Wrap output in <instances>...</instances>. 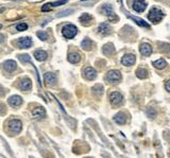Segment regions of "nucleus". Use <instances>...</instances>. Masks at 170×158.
I'll list each match as a JSON object with an SVG mask.
<instances>
[{"label": "nucleus", "instance_id": "obj_17", "mask_svg": "<svg viewBox=\"0 0 170 158\" xmlns=\"http://www.w3.org/2000/svg\"><path fill=\"white\" fill-rule=\"evenodd\" d=\"M140 53H142V55H145V56H149L150 54L152 53V47L151 45H149V44L145 43V44H142L140 45Z\"/></svg>", "mask_w": 170, "mask_h": 158}, {"label": "nucleus", "instance_id": "obj_13", "mask_svg": "<svg viewBox=\"0 0 170 158\" xmlns=\"http://www.w3.org/2000/svg\"><path fill=\"white\" fill-rule=\"evenodd\" d=\"M3 68H4V70L8 71V72H13V71L17 68V64H16V62L13 61V59H9V61L3 63Z\"/></svg>", "mask_w": 170, "mask_h": 158}, {"label": "nucleus", "instance_id": "obj_31", "mask_svg": "<svg viewBox=\"0 0 170 158\" xmlns=\"http://www.w3.org/2000/svg\"><path fill=\"white\" fill-rule=\"evenodd\" d=\"M27 29H28V24H27V23H18V24L16 26V30H17V31H26Z\"/></svg>", "mask_w": 170, "mask_h": 158}, {"label": "nucleus", "instance_id": "obj_12", "mask_svg": "<svg viewBox=\"0 0 170 158\" xmlns=\"http://www.w3.org/2000/svg\"><path fill=\"white\" fill-rule=\"evenodd\" d=\"M44 81L46 82L47 85H50V86H53L55 83H57V77H55L54 73H51V72H48V73H45L44 75Z\"/></svg>", "mask_w": 170, "mask_h": 158}, {"label": "nucleus", "instance_id": "obj_14", "mask_svg": "<svg viewBox=\"0 0 170 158\" xmlns=\"http://www.w3.org/2000/svg\"><path fill=\"white\" fill-rule=\"evenodd\" d=\"M98 32L101 35H107L111 33V26L107 23H102L98 27Z\"/></svg>", "mask_w": 170, "mask_h": 158}, {"label": "nucleus", "instance_id": "obj_9", "mask_svg": "<svg viewBox=\"0 0 170 158\" xmlns=\"http://www.w3.org/2000/svg\"><path fill=\"white\" fill-rule=\"evenodd\" d=\"M32 116H33V118H34V119L42 120V119H44V118L46 117V110H45L44 107L39 106V107H36V108H34V110H33Z\"/></svg>", "mask_w": 170, "mask_h": 158}, {"label": "nucleus", "instance_id": "obj_18", "mask_svg": "<svg viewBox=\"0 0 170 158\" xmlns=\"http://www.w3.org/2000/svg\"><path fill=\"white\" fill-rule=\"evenodd\" d=\"M127 16L129 17V18H131L132 20H134L135 21L136 23L138 24V26H140V27H145V28H149V24L146 23V21L144 20V19H142V18H138V17H136V16H132L130 13H127Z\"/></svg>", "mask_w": 170, "mask_h": 158}, {"label": "nucleus", "instance_id": "obj_30", "mask_svg": "<svg viewBox=\"0 0 170 158\" xmlns=\"http://www.w3.org/2000/svg\"><path fill=\"white\" fill-rule=\"evenodd\" d=\"M73 10H65V11H61V12H59L57 14V17H63V16H66V15H69L70 13H72Z\"/></svg>", "mask_w": 170, "mask_h": 158}, {"label": "nucleus", "instance_id": "obj_16", "mask_svg": "<svg viewBox=\"0 0 170 158\" xmlns=\"http://www.w3.org/2000/svg\"><path fill=\"white\" fill-rule=\"evenodd\" d=\"M33 56L35 57V59L39 62H44L47 59V57H48V54H47L46 51L44 50H36L34 52V54H33Z\"/></svg>", "mask_w": 170, "mask_h": 158}, {"label": "nucleus", "instance_id": "obj_19", "mask_svg": "<svg viewBox=\"0 0 170 158\" xmlns=\"http://www.w3.org/2000/svg\"><path fill=\"white\" fill-rule=\"evenodd\" d=\"M102 51H103V53L105 55H112L115 52V47H114L113 44H106V45L103 46Z\"/></svg>", "mask_w": 170, "mask_h": 158}, {"label": "nucleus", "instance_id": "obj_6", "mask_svg": "<svg viewBox=\"0 0 170 158\" xmlns=\"http://www.w3.org/2000/svg\"><path fill=\"white\" fill-rule=\"evenodd\" d=\"M109 101L113 105H119L124 102V97L120 92L118 91H114L109 95Z\"/></svg>", "mask_w": 170, "mask_h": 158}, {"label": "nucleus", "instance_id": "obj_39", "mask_svg": "<svg viewBox=\"0 0 170 158\" xmlns=\"http://www.w3.org/2000/svg\"><path fill=\"white\" fill-rule=\"evenodd\" d=\"M1 27H2V26H1V24H0V29H1Z\"/></svg>", "mask_w": 170, "mask_h": 158}, {"label": "nucleus", "instance_id": "obj_33", "mask_svg": "<svg viewBox=\"0 0 170 158\" xmlns=\"http://www.w3.org/2000/svg\"><path fill=\"white\" fill-rule=\"evenodd\" d=\"M160 47H161V50H162L163 52H168L170 50V46L168 44H161Z\"/></svg>", "mask_w": 170, "mask_h": 158}, {"label": "nucleus", "instance_id": "obj_35", "mask_svg": "<svg viewBox=\"0 0 170 158\" xmlns=\"http://www.w3.org/2000/svg\"><path fill=\"white\" fill-rule=\"evenodd\" d=\"M6 95V89L0 85V95Z\"/></svg>", "mask_w": 170, "mask_h": 158}, {"label": "nucleus", "instance_id": "obj_26", "mask_svg": "<svg viewBox=\"0 0 170 158\" xmlns=\"http://www.w3.org/2000/svg\"><path fill=\"white\" fill-rule=\"evenodd\" d=\"M93 92H94V95H97V97L101 95L102 93H103V86L100 85V84H97V85H95L93 87Z\"/></svg>", "mask_w": 170, "mask_h": 158}, {"label": "nucleus", "instance_id": "obj_15", "mask_svg": "<svg viewBox=\"0 0 170 158\" xmlns=\"http://www.w3.org/2000/svg\"><path fill=\"white\" fill-rule=\"evenodd\" d=\"M9 104L11 106H14V107H17V106H20L22 104V98L19 97V95H12L9 99Z\"/></svg>", "mask_w": 170, "mask_h": 158}, {"label": "nucleus", "instance_id": "obj_24", "mask_svg": "<svg viewBox=\"0 0 170 158\" xmlns=\"http://www.w3.org/2000/svg\"><path fill=\"white\" fill-rule=\"evenodd\" d=\"M136 77H137L138 79H146V77H148V71L144 68L137 69V70H136Z\"/></svg>", "mask_w": 170, "mask_h": 158}, {"label": "nucleus", "instance_id": "obj_1", "mask_svg": "<svg viewBox=\"0 0 170 158\" xmlns=\"http://www.w3.org/2000/svg\"><path fill=\"white\" fill-rule=\"evenodd\" d=\"M163 17H164V13H163L161 10H158L157 8H152L148 14L149 20L152 21V23H158L161 20H162Z\"/></svg>", "mask_w": 170, "mask_h": 158}, {"label": "nucleus", "instance_id": "obj_11", "mask_svg": "<svg viewBox=\"0 0 170 158\" xmlns=\"http://www.w3.org/2000/svg\"><path fill=\"white\" fill-rule=\"evenodd\" d=\"M84 77L89 81H93L97 77V71L95 70L93 67H86L84 69Z\"/></svg>", "mask_w": 170, "mask_h": 158}, {"label": "nucleus", "instance_id": "obj_25", "mask_svg": "<svg viewBox=\"0 0 170 158\" xmlns=\"http://www.w3.org/2000/svg\"><path fill=\"white\" fill-rule=\"evenodd\" d=\"M81 47L84 49V50H86V51L91 50V47H93V41H91V39H88V38H85L84 41L81 43Z\"/></svg>", "mask_w": 170, "mask_h": 158}, {"label": "nucleus", "instance_id": "obj_37", "mask_svg": "<svg viewBox=\"0 0 170 158\" xmlns=\"http://www.w3.org/2000/svg\"><path fill=\"white\" fill-rule=\"evenodd\" d=\"M3 41H4V36L2 34H0V44H1Z\"/></svg>", "mask_w": 170, "mask_h": 158}, {"label": "nucleus", "instance_id": "obj_8", "mask_svg": "<svg viewBox=\"0 0 170 158\" xmlns=\"http://www.w3.org/2000/svg\"><path fill=\"white\" fill-rule=\"evenodd\" d=\"M136 62V57L134 54H131V53H129V54H126L122 56L121 59V64L124 66H132L134 65V63Z\"/></svg>", "mask_w": 170, "mask_h": 158}, {"label": "nucleus", "instance_id": "obj_3", "mask_svg": "<svg viewBox=\"0 0 170 158\" xmlns=\"http://www.w3.org/2000/svg\"><path fill=\"white\" fill-rule=\"evenodd\" d=\"M106 80L109 83H118L121 80V73L118 70H111L107 72Z\"/></svg>", "mask_w": 170, "mask_h": 158}, {"label": "nucleus", "instance_id": "obj_22", "mask_svg": "<svg viewBox=\"0 0 170 158\" xmlns=\"http://www.w3.org/2000/svg\"><path fill=\"white\" fill-rule=\"evenodd\" d=\"M81 61V56L79 53H70L68 55V62L71 64H78Z\"/></svg>", "mask_w": 170, "mask_h": 158}, {"label": "nucleus", "instance_id": "obj_21", "mask_svg": "<svg viewBox=\"0 0 170 158\" xmlns=\"http://www.w3.org/2000/svg\"><path fill=\"white\" fill-rule=\"evenodd\" d=\"M114 121L118 124H124L127 121V117L124 113H118L117 115L114 117Z\"/></svg>", "mask_w": 170, "mask_h": 158}, {"label": "nucleus", "instance_id": "obj_20", "mask_svg": "<svg viewBox=\"0 0 170 158\" xmlns=\"http://www.w3.org/2000/svg\"><path fill=\"white\" fill-rule=\"evenodd\" d=\"M31 87H32V83H31V81L28 79V77H26V79L21 80L20 82V88L21 90H30Z\"/></svg>", "mask_w": 170, "mask_h": 158}, {"label": "nucleus", "instance_id": "obj_23", "mask_svg": "<svg viewBox=\"0 0 170 158\" xmlns=\"http://www.w3.org/2000/svg\"><path fill=\"white\" fill-rule=\"evenodd\" d=\"M153 66L156 69H164L167 66V63L164 59H157V61L153 62Z\"/></svg>", "mask_w": 170, "mask_h": 158}, {"label": "nucleus", "instance_id": "obj_7", "mask_svg": "<svg viewBox=\"0 0 170 158\" xmlns=\"http://www.w3.org/2000/svg\"><path fill=\"white\" fill-rule=\"evenodd\" d=\"M133 10L137 13H142L146 10L147 8V2L145 0H136L133 2V5H132Z\"/></svg>", "mask_w": 170, "mask_h": 158}, {"label": "nucleus", "instance_id": "obj_34", "mask_svg": "<svg viewBox=\"0 0 170 158\" xmlns=\"http://www.w3.org/2000/svg\"><path fill=\"white\" fill-rule=\"evenodd\" d=\"M50 8H51L50 3H46L42 6V12H47V11H50Z\"/></svg>", "mask_w": 170, "mask_h": 158}, {"label": "nucleus", "instance_id": "obj_2", "mask_svg": "<svg viewBox=\"0 0 170 158\" xmlns=\"http://www.w3.org/2000/svg\"><path fill=\"white\" fill-rule=\"evenodd\" d=\"M62 33H63L64 37L67 39H71L73 38V37L77 35L78 33V29L76 26H73V24H66V26L63 28V31H62Z\"/></svg>", "mask_w": 170, "mask_h": 158}, {"label": "nucleus", "instance_id": "obj_27", "mask_svg": "<svg viewBox=\"0 0 170 158\" xmlns=\"http://www.w3.org/2000/svg\"><path fill=\"white\" fill-rule=\"evenodd\" d=\"M79 19L83 24H87L88 23H91V19H93V17H91L89 14H87V13H84V14H82V16H80Z\"/></svg>", "mask_w": 170, "mask_h": 158}, {"label": "nucleus", "instance_id": "obj_4", "mask_svg": "<svg viewBox=\"0 0 170 158\" xmlns=\"http://www.w3.org/2000/svg\"><path fill=\"white\" fill-rule=\"evenodd\" d=\"M101 12L103 13L104 15H106V16H109V20H117V16L115 15V13L113 12V6L111 5V4H104L103 6H102L101 9Z\"/></svg>", "mask_w": 170, "mask_h": 158}, {"label": "nucleus", "instance_id": "obj_40", "mask_svg": "<svg viewBox=\"0 0 170 158\" xmlns=\"http://www.w3.org/2000/svg\"><path fill=\"white\" fill-rule=\"evenodd\" d=\"M82 1H86V0H82Z\"/></svg>", "mask_w": 170, "mask_h": 158}, {"label": "nucleus", "instance_id": "obj_10", "mask_svg": "<svg viewBox=\"0 0 170 158\" xmlns=\"http://www.w3.org/2000/svg\"><path fill=\"white\" fill-rule=\"evenodd\" d=\"M17 45L20 47L21 49H28L32 46V39L30 37H21L17 41Z\"/></svg>", "mask_w": 170, "mask_h": 158}, {"label": "nucleus", "instance_id": "obj_32", "mask_svg": "<svg viewBox=\"0 0 170 158\" xmlns=\"http://www.w3.org/2000/svg\"><path fill=\"white\" fill-rule=\"evenodd\" d=\"M67 3V0H59V1H55V2H52V3H50L51 6H60V5H63V4H66Z\"/></svg>", "mask_w": 170, "mask_h": 158}, {"label": "nucleus", "instance_id": "obj_28", "mask_svg": "<svg viewBox=\"0 0 170 158\" xmlns=\"http://www.w3.org/2000/svg\"><path fill=\"white\" fill-rule=\"evenodd\" d=\"M36 35L42 41H47V38H48V34H47V32H45V31H39V32L36 33Z\"/></svg>", "mask_w": 170, "mask_h": 158}, {"label": "nucleus", "instance_id": "obj_29", "mask_svg": "<svg viewBox=\"0 0 170 158\" xmlns=\"http://www.w3.org/2000/svg\"><path fill=\"white\" fill-rule=\"evenodd\" d=\"M18 59H20L22 63H26V62H28V63H31V57L29 56L28 54H22V55H18Z\"/></svg>", "mask_w": 170, "mask_h": 158}, {"label": "nucleus", "instance_id": "obj_41", "mask_svg": "<svg viewBox=\"0 0 170 158\" xmlns=\"http://www.w3.org/2000/svg\"><path fill=\"white\" fill-rule=\"evenodd\" d=\"M87 158H89V157H87Z\"/></svg>", "mask_w": 170, "mask_h": 158}, {"label": "nucleus", "instance_id": "obj_38", "mask_svg": "<svg viewBox=\"0 0 170 158\" xmlns=\"http://www.w3.org/2000/svg\"><path fill=\"white\" fill-rule=\"evenodd\" d=\"M12 1H18V0H12Z\"/></svg>", "mask_w": 170, "mask_h": 158}, {"label": "nucleus", "instance_id": "obj_5", "mask_svg": "<svg viewBox=\"0 0 170 158\" xmlns=\"http://www.w3.org/2000/svg\"><path fill=\"white\" fill-rule=\"evenodd\" d=\"M9 128H10V131H12V132L16 133V134H18V133L21 132V128H22V123L20 120L18 119H14V120H11L10 122H9Z\"/></svg>", "mask_w": 170, "mask_h": 158}, {"label": "nucleus", "instance_id": "obj_36", "mask_svg": "<svg viewBox=\"0 0 170 158\" xmlns=\"http://www.w3.org/2000/svg\"><path fill=\"white\" fill-rule=\"evenodd\" d=\"M165 88H166L168 91H170V80L166 82V84H165Z\"/></svg>", "mask_w": 170, "mask_h": 158}]
</instances>
